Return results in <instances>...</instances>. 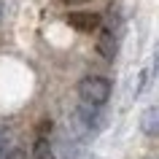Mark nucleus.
<instances>
[{
  "instance_id": "f257e3e1",
  "label": "nucleus",
  "mask_w": 159,
  "mask_h": 159,
  "mask_svg": "<svg viewBox=\"0 0 159 159\" xmlns=\"http://www.w3.org/2000/svg\"><path fill=\"white\" fill-rule=\"evenodd\" d=\"M78 97L86 105L102 108L108 102V97H111V81L102 78V75H86V78L78 81Z\"/></svg>"
},
{
  "instance_id": "f03ea898",
  "label": "nucleus",
  "mask_w": 159,
  "mask_h": 159,
  "mask_svg": "<svg viewBox=\"0 0 159 159\" xmlns=\"http://www.w3.org/2000/svg\"><path fill=\"white\" fill-rule=\"evenodd\" d=\"M73 124L78 127V132H81V135L97 132V129L102 127L100 108H97V105H86V102H81V105H78V111H75V116H73Z\"/></svg>"
},
{
  "instance_id": "7ed1b4c3",
  "label": "nucleus",
  "mask_w": 159,
  "mask_h": 159,
  "mask_svg": "<svg viewBox=\"0 0 159 159\" xmlns=\"http://www.w3.org/2000/svg\"><path fill=\"white\" fill-rule=\"evenodd\" d=\"M100 14H94V11H73L67 16V25L78 33H94V30H100Z\"/></svg>"
},
{
  "instance_id": "20e7f679",
  "label": "nucleus",
  "mask_w": 159,
  "mask_h": 159,
  "mask_svg": "<svg viewBox=\"0 0 159 159\" xmlns=\"http://www.w3.org/2000/svg\"><path fill=\"white\" fill-rule=\"evenodd\" d=\"M116 51H119V41H116V35L111 33V30H102L100 38H97V54H100L102 59H113L116 57Z\"/></svg>"
},
{
  "instance_id": "39448f33",
  "label": "nucleus",
  "mask_w": 159,
  "mask_h": 159,
  "mask_svg": "<svg viewBox=\"0 0 159 159\" xmlns=\"http://www.w3.org/2000/svg\"><path fill=\"white\" fill-rule=\"evenodd\" d=\"M140 129L148 138H159V108H148L140 116Z\"/></svg>"
},
{
  "instance_id": "423d86ee",
  "label": "nucleus",
  "mask_w": 159,
  "mask_h": 159,
  "mask_svg": "<svg viewBox=\"0 0 159 159\" xmlns=\"http://www.w3.org/2000/svg\"><path fill=\"white\" fill-rule=\"evenodd\" d=\"M33 159H54L51 140L46 138V135H38V140H35V148H33Z\"/></svg>"
},
{
  "instance_id": "0eeeda50",
  "label": "nucleus",
  "mask_w": 159,
  "mask_h": 159,
  "mask_svg": "<svg viewBox=\"0 0 159 159\" xmlns=\"http://www.w3.org/2000/svg\"><path fill=\"white\" fill-rule=\"evenodd\" d=\"M3 159H27V154H25V151H22V148H8V151H6V157H3Z\"/></svg>"
},
{
  "instance_id": "6e6552de",
  "label": "nucleus",
  "mask_w": 159,
  "mask_h": 159,
  "mask_svg": "<svg viewBox=\"0 0 159 159\" xmlns=\"http://www.w3.org/2000/svg\"><path fill=\"white\" fill-rule=\"evenodd\" d=\"M6 151H8V146H6V140H3V138H0V159L6 157Z\"/></svg>"
},
{
  "instance_id": "1a4fd4ad",
  "label": "nucleus",
  "mask_w": 159,
  "mask_h": 159,
  "mask_svg": "<svg viewBox=\"0 0 159 159\" xmlns=\"http://www.w3.org/2000/svg\"><path fill=\"white\" fill-rule=\"evenodd\" d=\"M154 59H157V73H159V46H157V57Z\"/></svg>"
},
{
  "instance_id": "9d476101",
  "label": "nucleus",
  "mask_w": 159,
  "mask_h": 159,
  "mask_svg": "<svg viewBox=\"0 0 159 159\" xmlns=\"http://www.w3.org/2000/svg\"><path fill=\"white\" fill-rule=\"evenodd\" d=\"M0 19H3V0H0Z\"/></svg>"
},
{
  "instance_id": "9b49d317",
  "label": "nucleus",
  "mask_w": 159,
  "mask_h": 159,
  "mask_svg": "<svg viewBox=\"0 0 159 159\" xmlns=\"http://www.w3.org/2000/svg\"><path fill=\"white\" fill-rule=\"evenodd\" d=\"M65 3H81V0H65Z\"/></svg>"
}]
</instances>
